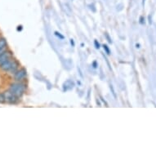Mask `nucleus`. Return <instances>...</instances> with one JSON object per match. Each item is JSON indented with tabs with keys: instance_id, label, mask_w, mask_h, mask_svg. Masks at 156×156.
<instances>
[{
	"instance_id": "obj_1",
	"label": "nucleus",
	"mask_w": 156,
	"mask_h": 156,
	"mask_svg": "<svg viewBox=\"0 0 156 156\" xmlns=\"http://www.w3.org/2000/svg\"><path fill=\"white\" fill-rule=\"evenodd\" d=\"M25 87L22 84H13L10 86V91L16 95V97H22L24 93Z\"/></svg>"
},
{
	"instance_id": "obj_2",
	"label": "nucleus",
	"mask_w": 156,
	"mask_h": 156,
	"mask_svg": "<svg viewBox=\"0 0 156 156\" xmlns=\"http://www.w3.org/2000/svg\"><path fill=\"white\" fill-rule=\"evenodd\" d=\"M5 98V101L8 103H15L17 101V97L11 91H6L3 93Z\"/></svg>"
},
{
	"instance_id": "obj_3",
	"label": "nucleus",
	"mask_w": 156,
	"mask_h": 156,
	"mask_svg": "<svg viewBox=\"0 0 156 156\" xmlns=\"http://www.w3.org/2000/svg\"><path fill=\"white\" fill-rule=\"evenodd\" d=\"M26 70L25 69H21L20 70H17L16 73H15V75H14V78H15V80L16 81H22L23 78L26 76Z\"/></svg>"
},
{
	"instance_id": "obj_4",
	"label": "nucleus",
	"mask_w": 156,
	"mask_h": 156,
	"mask_svg": "<svg viewBox=\"0 0 156 156\" xmlns=\"http://www.w3.org/2000/svg\"><path fill=\"white\" fill-rule=\"evenodd\" d=\"M12 52L11 51H6L3 52L2 54H0V65H2L3 63L7 61L8 60H9L12 57Z\"/></svg>"
},
{
	"instance_id": "obj_5",
	"label": "nucleus",
	"mask_w": 156,
	"mask_h": 156,
	"mask_svg": "<svg viewBox=\"0 0 156 156\" xmlns=\"http://www.w3.org/2000/svg\"><path fill=\"white\" fill-rule=\"evenodd\" d=\"M12 63H13V61L9 59L7 61L4 62V63H3L2 65H0V68L3 70H4V71H9V70L11 69Z\"/></svg>"
},
{
	"instance_id": "obj_6",
	"label": "nucleus",
	"mask_w": 156,
	"mask_h": 156,
	"mask_svg": "<svg viewBox=\"0 0 156 156\" xmlns=\"http://www.w3.org/2000/svg\"><path fill=\"white\" fill-rule=\"evenodd\" d=\"M18 68H19V63L16 61H13V63H12L11 69L9 70V71L12 73H16L18 70Z\"/></svg>"
},
{
	"instance_id": "obj_7",
	"label": "nucleus",
	"mask_w": 156,
	"mask_h": 156,
	"mask_svg": "<svg viewBox=\"0 0 156 156\" xmlns=\"http://www.w3.org/2000/svg\"><path fill=\"white\" fill-rule=\"evenodd\" d=\"M7 47V41L4 38H0V50Z\"/></svg>"
},
{
	"instance_id": "obj_8",
	"label": "nucleus",
	"mask_w": 156,
	"mask_h": 156,
	"mask_svg": "<svg viewBox=\"0 0 156 156\" xmlns=\"http://www.w3.org/2000/svg\"><path fill=\"white\" fill-rule=\"evenodd\" d=\"M103 48H104V50L105 51L106 54H108V55H110V54H111V51H110V49H109V48H108L107 45L104 44V45H103Z\"/></svg>"
},
{
	"instance_id": "obj_9",
	"label": "nucleus",
	"mask_w": 156,
	"mask_h": 156,
	"mask_svg": "<svg viewBox=\"0 0 156 156\" xmlns=\"http://www.w3.org/2000/svg\"><path fill=\"white\" fill-rule=\"evenodd\" d=\"M55 35H57V36H58V37H59V38H61V39H64V38H65V37H64L63 35H61V33L57 32V31H56V32H55Z\"/></svg>"
},
{
	"instance_id": "obj_10",
	"label": "nucleus",
	"mask_w": 156,
	"mask_h": 156,
	"mask_svg": "<svg viewBox=\"0 0 156 156\" xmlns=\"http://www.w3.org/2000/svg\"><path fill=\"white\" fill-rule=\"evenodd\" d=\"M0 102L1 103L6 102L5 98H4V96H3V94H0Z\"/></svg>"
},
{
	"instance_id": "obj_11",
	"label": "nucleus",
	"mask_w": 156,
	"mask_h": 156,
	"mask_svg": "<svg viewBox=\"0 0 156 156\" xmlns=\"http://www.w3.org/2000/svg\"><path fill=\"white\" fill-rule=\"evenodd\" d=\"M94 44H95V47H96V48L97 49H99L101 47H100V43L97 42V40H95L94 41Z\"/></svg>"
},
{
	"instance_id": "obj_12",
	"label": "nucleus",
	"mask_w": 156,
	"mask_h": 156,
	"mask_svg": "<svg viewBox=\"0 0 156 156\" xmlns=\"http://www.w3.org/2000/svg\"><path fill=\"white\" fill-rule=\"evenodd\" d=\"M145 23V19H144V17L143 16H141L140 17V24L143 25Z\"/></svg>"
},
{
	"instance_id": "obj_13",
	"label": "nucleus",
	"mask_w": 156,
	"mask_h": 156,
	"mask_svg": "<svg viewBox=\"0 0 156 156\" xmlns=\"http://www.w3.org/2000/svg\"><path fill=\"white\" fill-rule=\"evenodd\" d=\"M92 66H93V68H94V69H97V66H98V65H97V61L92 62Z\"/></svg>"
},
{
	"instance_id": "obj_14",
	"label": "nucleus",
	"mask_w": 156,
	"mask_h": 156,
	"mask_svg": "<svg viewBox=\"0 0 156 156\" xmlns=\"http://www.w3.org/2000/svg\"><path fill=\"white\" fill-rule=\"evenodd\" d=\"M70 43H71V45L73 46V47H75V42H74V39H70Z\"/></svg>"
},
{
	"instance_id": "obj_15",
	"label": "nucleus",
	"mask_w": 156,
	"mask_h": 156,
	"mask_svg": "<svg viewBox=\"0 0 156 156\" xmlns=\"http://www.w3.org/2000/svg\"><path fill=\"white\" fill-rule=\"evenodd\" d=\"M17 30H18V31H21V30H22V25H19V26L17 27Z\"/></svg>"
},
{
	"instance_id": "obj_16",
	"label": "nucleus",
	"mask_w": 156,
	"mask_h": 156,
	"mask_svg": "<svg viewBox=\"0 0 156 156\" xmlns=\"http://www.w3.org/2000/svg\"><path fill=\"white\" fill-rule=\"evenodd\" d=\"M136 48H140V44H136Z\"/></svg>"
}]
</instances>
